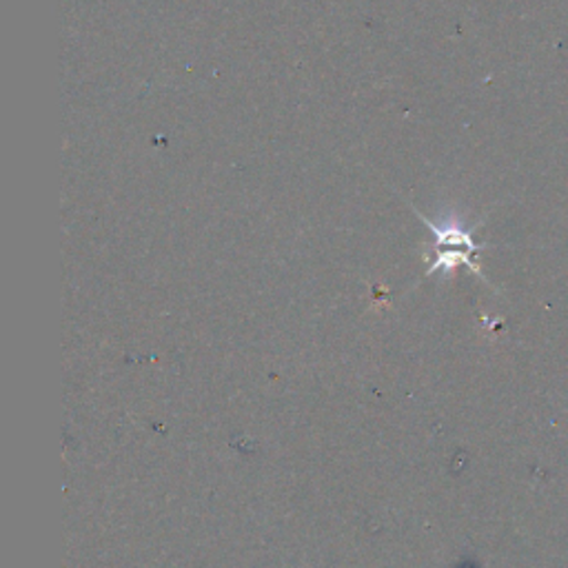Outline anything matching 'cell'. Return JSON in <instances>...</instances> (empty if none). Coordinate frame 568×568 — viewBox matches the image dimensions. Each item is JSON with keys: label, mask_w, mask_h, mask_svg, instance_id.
Segmentation results:
<instances>
[{"label": "cell", "mask_w": 568, "mask_h": 568, "mask_svg": "<svg viewBox=\"0 0 568 568\" xmlns=\"http://www.w3.org/2000/svg\"><path fill=\"white\" fill-rule=\"evenodd\" d=\"M417 216L426 225V229H431V234L435 238V260L428 267V273H435V271L451 273L455 267L464 265V267L473 269L477 276H482V269L475 262V254L482 251V245H477L473 240L471 231H466L455 220H448L444 225H435L433 220L424 218L422 214H417Z\"/></svg>", "instance_id": "6da1fadb"}]
</instances>
